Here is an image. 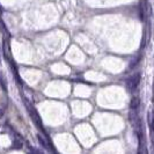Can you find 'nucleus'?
<instances>
[{
	"label": "nucleus",
	"instance_id": "f03ea898",
	"mask_svg": "<svg viewBox=\"0 0 154 154\" xmlns=\"http://www.w3.org/2000/svg\"><path fill=\"white\" fill-rule=\"evenodd\" d=\"M24 103H26V106H27V108H28V112H29V115H30L31 119H32V122L35 123V125H37L39 129H43V123H42L41 116L38 115L36 108H35L31 103H29V102H24Z\"/></svg>",
	"mask_w": 154,
	"mask_h": 154
},
{
	"label": "nucleus",
	"instance_id": "7ed1b4c3",
	"mask_svg": "<svg viewBox=\"0 0 154 154\" xmlns=\"http://www.w3.org/2000/svg\"><path fill=\"white\" fill-rule=\"evenodd\" d=\"M130 108L133 111H137L139 108H140V99L139 97H136L133 96L131 99V102H130Z\"/></svg>",
	"mask_w": 154,
	"mask_h": 154
},
{
	"label": "nucleus",
	"instance_id": "f257e3e1",
	"mask_svg": "<svg viewBox=\"0 0 154 154\" xmlns=\"http://www.w3.org/2000/svg\"><path fill=\"white\" fill-rule=\"evenodd\" d=\"M140 81H141V74L140 73H136L131 75L130 78L126 79V88L129 92H134L140 85Z\"/></svg>",
	"mask_w": 154,
	"mask_h": 154
}]
</instances>
